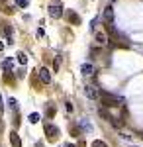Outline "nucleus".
<instances>
[{
  "mask_svg": "<svg viewBox=\"0 0 143 147\" xmlns=\"http://www.w3.org/2000/svg\"><path fill=\"white\" fill-rule=\"evenodd\" d=\"M49 16L51 18H55V20H59V18H63V8H61V4H49Z\"/></svg>",
  "mask_w": 143,
  "mask_h": 147,
  "instance_id": "nucleus-1",
  "label": "nucleus"
},
{
  "mask_svg": "<svg viewBox=\"0 0 143 147\" xmlns=\"http://www.w3.org/2000/svg\"><path fill=\"white\" fill-rule=\"evenodd\" d=\"M39 80H41L43 84H49V82H51V71H49L47 67L39 69Z\"/></svg>",
  "mask_w": 143,
  "mask_h": 147,
  "instance_id": "nucleus-2",
  "label": "nucleus"
},
{
  "mask_svg": "<svg viewBox=\"0 0 143 147\" xmlns=\"http://www.w3.org/2000/svg\"><path fill=\"white\" fill-rule=\"evenodd\" d=\"M80 73H82L84 77L94 75V65H92V63H82V65H80Z\"/></svg>",
  "mask_w": 143,
  "mask_h": 147,
  "instance_id": "nucleus-3",
  "label": "nucleus"
},
{
  "mask_svg": "<svg viewBox=\"0 0 143 147\" xmlns=\"http://www.w3.org/2000/svg\"><path fill=\"white\" fill-rule=\"evenodd\" d=\"M65 18H67V20H69L71 24H73V26L80 24V18L77 16V12H73V10H67V12H65Z\"/></svg>",
  "mask_w": 143,
  "mask_h": 147,
  "instance_id": "nucleus-4",
  "label": "nucleus"
},
{
  "mask_svg": "<svg viewBox=\"0 0 143 147\" xmlns=\"http://www.w3.org/2000/svg\"><path fill=\"white\" fill-rule=\"evenodd\" d=\"M84 92H86L88 98H92V100H96V98H98V90H96L94 86H90V84H86V86H84Z\"/></svg>",
  "mask_w": 143,
  "mask_h": 147,
  "instance_id": "nucleus-5",
  "label": "nucleus"
},
{
  "mask_svg": "<svg viewBox=\"0 0 143 147\" xmlns=\"http://www.w3.org/2000/svg\"><path fill=\"white\" fill-rule=\"evenodd\" d=\"M96 43H98V45H106V43H108V35L104 34V32H96Z\"/></svg>",
  "mask_w": 143,
  "mask_h": 147,
  "instance_id": "nucleus-6",
  "label": "nucleus"
},
{
  "mask_svg": "<svg viewBox=\"0 0 143 147\" xmlns=\"http://www.w3.org/2000/svg\"><path fill=\"white\" fill-rule=\"evenodd\" d=\"M45 131H47V137H51V139H55L59 136V127H55V125H47Z\"/></svg>",
  "mask_w": 143,
  "mask_h": 147,
  "instance_id": "nucleus-7",
  "label": "nucleus"
},
{
  "mask_svg": "<svg viewBox=\"0 0 143 147\" xmlns=\"http://www.w3.org/2000/svg\"><path fill=\"white\" fill-rule=\"evenodd\" d=\"M10 141H12V145H14V147H22V141H20V137H18L16 131H12V134H10Z\"/></svg>",
  "mask_w": 143,
  "mask_h": 147,
  "instance_id": "nucleus-8",
  "label": "nucleus"
},
{
  "mask_svg": "<svg viewBox=\"0 0 143 147\" xmlns=\"http://www.w3.org/2000/svg\"><path fill=\"white\" fill-rule=\"evenodd\" d=\"M104 20H106V22H112V20H114V8H112V6H108V8L104 10Z\"/></svg>",
  "mask_w": 143,
  "mask_h": 147,
  "instance_id": "nucleus-9",
  "label": "nucleus"
},
{
  "mask_svg": "<svg viewBox=\"0 0 143 147\" xmlns=\"http://www.w3.org/2000/svg\"><path fill=\"white\" fill-rule=\"evenodd\" d=\"M2 69H4V71H8V73L12 71V59H10V57H8V59L2 63Z\"/></svg>",
  "mask_w": 143,
  "mask_h": 147,
  "instance_id": "nucleus-10",
  "label": "nucleus"
},
{
  "mask_svg": "<svg viewBox=\"0 0 143 147\" xmlns=\"http://www.w3.org/2000/svg\"><path fill=\"white\" fill-rule=\"evenodd\" d=\"M28 120H30L32 124H37V122H39V114H37V112H32V114H30V118H28Z\"/></svg>",
  "mask_w": 143,
  "mask_h": 147,
  "instance_id": "nucleus-11",
  "label": "nucleus"
},
{
  "mask_svg": "<svg viewBox=\"0 0 143 147\" xmlns=\"http://www.w3.org/2000/svg\"><path fill=\"white\" fill-rule=\"evenodd\" d=\"M18 59H20V63H22V65H26V63H28V57H26V53H22V51H20V53H18Z\"/></svg>",
  "mask_w": 143,
  "mask_h": 147,
  "instance_id": "nucleus-12",
  "label": "nucleus"
},
{
  "mask_svg": "<svg viewBox=\"0 0 143 147\" xmlns=\"http://www.w3.org/2000/svg\"><path fill=\"white\" fill-rule=\"evenodd\" d=\"M28 4H30V0H16V6L18 8H26Z\"/></svg>",
  "mask_w": 143,
  "mask_h": 147,
  "instance_id": "nucleus-13",
  "label": "nucleus"
},
{
  "mask_svg": "<svg viewBox=\"0 0 143 147\" xmlns=\"http://www.w3.org/2000/svg\"><path fill=\"white\" fill-rule=\"evenodd\" d=\"M92 147H108V145H106L104 141H100V139H94V141H92Z\"/></svg>",
  "mask_w": 143,
  "mask_h": 147,
  "instance_id": "nucleus-14",
  "label": "nucleus"
},
{
  "mask_svg": "<svg viewBox=\"0 0 143 147\" xmlns=\"http://www.w3.org/2000/svg\"><path fill=\"white\" fill-rule=\"evenodd\" d=\"M10 106H12V110H18V104H16V100H14V98H10Z\"/></svg>",
  "mask_w": 143,
  "mask_h": 147,
  "instance_id": "nucleus-15",
  "label": "nucleus"
},
{
  "mask_svg": "<svg viewBox=\"0 0 143 147\" xmlns=\"http://www.w3.org/2000/svg\"><path fill=\"white\" fill-rule=\"evenodd\" d=\"M59 65H61V55H57V57H55V71L59 69Z\"/></svg>",
  "mask_w": 143,
  "mask_h": 147,
  "instance_id": "nucleus-16",
  "label": "nucleus"
},
{
  "mask_svg": "<svg viewBox=\"0 0 143 147\" xmlns=\"http://www.w3.org/2000/svg\"><path fill=\"white\" fill-rule=\"evenodd\" d=\"M65 147H75V145H73V143H65Z\"/></svg>",
  "mask_w": 143,
  "mask_h": 147,
  "instance_id": "nucleus-17",
  "label": "nucleus"
}]
</instances>
